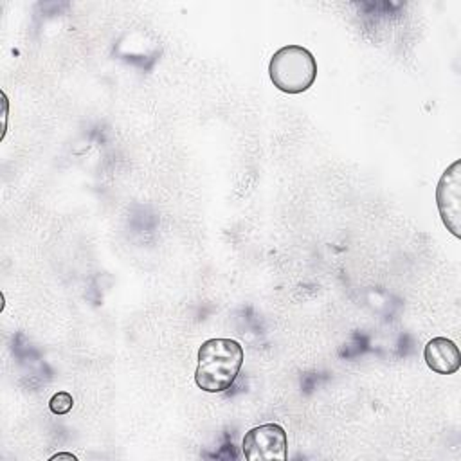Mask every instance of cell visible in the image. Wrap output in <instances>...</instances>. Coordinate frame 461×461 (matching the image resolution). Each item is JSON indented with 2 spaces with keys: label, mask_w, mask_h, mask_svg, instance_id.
Returning a JSON list of instances; mask_svg holds the SVG:
<instances>
[{
  "label": "cell",
  "mask_w": 461,
  "mask_h": 461,
  "mask_svg": "<svg viewBox=\"0 0 461 461\" xmlns=\"http://www.w3.org/2000/svg\"><path fill=\"white\" fill-rule=\"evenodd\" d=\"M74 407V398L70 393L67 391H59V393H54L49 400V409L54 412V414H67L70 409Z\"/></svg>",
  "instance_id": "8992f818"
},
{
  "label": "cell",
  "mask_w": 461,
  "mask_h": 461,
  "mask_svg": "<svg viewBox=\"0 0 461 461\" xmlns=\"http://www.w3.org/2000/svg\"><path fill=\"white\" fill-rule=\"evenodd\" d=\"M243 348L232 339H209L198 349L196 385L205 393H223L238 378L243 366Z\"/></svg>",
  "instance_id": "6da1fadb"
},
{
  "label": "cell",
  "mask_w": 461,
  "mask_h": 461,
  "mask_svg": "<svg viewBox=\"0 0 461 461\" xmlns=\"http://www.w3.org/2000/svg\"><path fill=\"white\" fill-rule=\"evenodd\" d=\"M241 452L247 461H285L288 457L286 432L279 423H263L245 432Z\"/></svg>",
  "instance_id": "3957f363"
},
{
  "label": "cell",
  "mask_w": 461,
  "mask_h": 461,
  "mask_svg": "<svg viewBox=\"0 0 461 461\" xmlns=\"http://www.w3.org/2000/svg\"><path fill=\"white\" fill-rule=\"evenodd\" d=\"M268 76L277 90L285 94H303L317 77V61L306 47L285 45L272 54Z\"/></svg>",
  "instance_id": "7a4b0ae2"
},
{
  "label": "cell",
  "mask_w": 461,
  "mask_h": 461,
  "mask_svg": "<svg viewBox=\"0 0 461 461\" xmlns=\"http://www.w3.org/2000/svg\"><path fill=\"white\" fill-rule=\"evenodd\" d=\"M54 459H72V461H76V456H74V454H68V452H58V454H54V456L50 457V461H54Z\"/></svg>",
  "instance_id": "52a82bcc"
},
{
  "label": "cell",
  "mask_w": 461,
  "mask_h": 461,
  "mask_svg": "<svg viewBox=\"0 0 461 461\" xmlns=\"http://www.w3.org/2000/svg\"><path fill=\"white\" fill-rule=\"evenodd\" d=\"M423 360L434 373L452 375L461 366V353L454 340L447 337H434L425 344Z\"/></svg>",
  "instance_id": "5b68a950"
},
{
  "label": "cell",
  "mask_w": 461,
  "mask_h": 461,
  "mask_svg": "<svg viewBox=\"0 0 461 461\" xmlns=\"http://www.w3.org/2000/svg\"><path fill=\"white\" fill-rule=\"evenodd\" d=\"M436 205L447 230L461 238V160H454L439 176Z\"/></svg>",
  "instance_id": "277c9868"
}]
</instances>
